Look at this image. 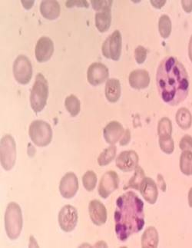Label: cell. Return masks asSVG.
<instances>
[{"label":"cell","mask_w":192,"mask_h":248,"mask_svg":"<svg viewBox=\"0 0 192 248\" xmlns=\"http://www.w3.org/2000/svg\"><path fill=\"white\" fill-rule=\"evenodd\" d=\"M156 84L163 102L172 106L181 103L189 94V75L182 63L174 56L164 58L159 64Z\"/></svg>","instance_id":"obj_1"},{"label":"cell","mask_w":192,"mask_h":248,"mask_svg":"<svg viewBox=\"0 0 192 248\" xmlns=\"http://www.w3.org/2000/svg\"><path fill=\"white\" fill-rule=\"evenodd\" d=\"M115 233L120 241L141 232L144 225V204L139 196L128 191L117 199Z\"/></svg>","instance_id":"obj_2"},{"label":"cell","mask_w":192,"mask_h":248,"mask_svg":"<svg viewBox=\"0 0 192 248\" xmlns=\"http://www.w3.org/2000/svg\"><path fill=\"white\" fill-rule=\"evenodd\" d=\"M22 224L23 220L20 207L15 202H10L5 214V229L8 237L11 240L18 238L22 232Z\"/></svg>","instance_id":"obj_3"},{"label":"cell","mask_w":192,"mask_h":248,"mask_svg":"<svg viewBox=\"0 0 192 248\" xmlns=\"http://www.w3.org/2000/svg\"><path fill=\"white\" fill-rule=\"evenodd\" d=\"M48 95V85L47 80L42 73L35 77V83L30 94V104L32 109L35 113H39L47 106Z\"/></svg>","instance_id":"obj_4"},{"label":"cell","mask_w":192,"mask_h":248,"mask_svg":"<svg viewBox=\"0 0 192 248\" xmlns=\"http://www.w3.org/2000/svg\"><path fill=\"white\" fill-rule=\"evenodd\" d=\"M29 134L32 141L39 147L49 145L52 139V130L48 123L36 120L31 123Z\"/></svg>","instance_id":"obj_5"},{"label":"cell","mask_w":192,"mask_h":248,"mask_svg":"<svg viewBox=\"0 0 192 248\" xmlns=\"http://www.w3.org/2000/svg\"><path fill=\"white\" fill-rule=\"evenodd\" d=\"M16 160V145L12 135H6L1 139L0 143V161L6 170L13 169Z\"/></svg>","instance_id":"obj_6"},{"label":"cell","mask_w":192,"mask_h":248,"mask_svg":"<svg viewBox=\"0 0 192 248\" xmlns=\"http://www.w3.org/2000/svg\"><path fill=\"white\" fill-rule=\"evenodd\" d=\"M122 38L120 31L115 30L106 41L104 42L102 46V52L106 59H111L113 61L120 60L122 54Z\"/></svg>","instance_id":"obj_7"},{"label":"cell","mask_w":192,"mask_h":248,"mask_svg":"<svg viewBox=\"0 0 192 248\" xmlns=\"http://www.w3.org/2000/svg\"><path fill=\"white\" fill-rule=\"evenodd\" d=\"M14 78L21 85H26L31 81L32 77V66L31 62L24 55L16 58L13 64Z\"/></svg>","instance_id":"obj_8"},{"label":"cell","mask_w":192,"mask_h":248,"mask_svg":"<svg viewBox=\"0 0 192 248\" xmlns=\"http://www.w3.org/2000/svg\"><path fill=\"white\" fill-rule=\"evenodd\" d=\"M78 223V211L76 207L65 205L59 211V224L61 229L71 232L75 229Z\"/></svg>","instance_id":"obj_9"},{"label":"cell","mask_w":192,"mask_h":248,"mask_svg":"<svg viewBox=\"0 0 192 248\" xmlns=\"http://www.w3.org/2000/svg\"><path fill=\"white\" fill-rule=\"evenodd\" d=\"M119 178L114 170L105 173L100 181L98 194L102 198H107L118 187Z\"/></svg>","instance_id":"obj_10"},{"label":"cell","mask_w":192,"mask_h":248,"mask_svg":"<svg viewBox=\"0 0 192 248\" xmlns=\"http://www.w3.org/2000/svg\"><path fill=\"white\" fill-rule=\"evenodd\" d=\"M109 69L102 63H93L87 71L88 82L93 86L104 83L109 78Z\"/></svg>","instance_id":"obj_11"},{"label":"cell","mask_w":192,"mask_h":248,"mask_svg":"<svg viewBox=\"0 0 192 248\" xmlns=\"http://www.w3.org/2000/svg\"><path fill=\"white\" fill-rule=\"evenodd\" d=\"M79 190V181L73 172H68L63 176L60 185L59 191L62 196L66 199H70L76 195Z\"/></svg>","instance_id":"obj_12"},{"label":"cell","mask_w":192,"mask_h":248,"mask_svg":"<svg viewBox=\"0 0 192 248\" xmlns=\"http://www.w3.org/2000/svg\"><path fill=\"white\" fill-rule=\"evenodd\" d=\"M54 52V43L52 39L43 36L35 46V55L38 62L43 63L51 59Z\"/></svg>","instance_id":"obj_13"},{"label":"cell","mask_w":192,"mask_h":248,"mask_svg":"<svg viewBox=\"0 0 192 248\" xmlns=\"http://www.w3.org/2000/svg\"><path fill=\"white\" fill-rule=\"evenodd\" d=\"M139 155L134 151L122 152L116 158V166L122 171H131L139 165Z\"/></svg>","instance_id":"obj_14"},{"label":"cell","mask_w":192,"mask_h":248,"mask_svg":"<svg viewBox=\"0 0 192 248\" xmlns=\"http://www.w3.org/2000/svg\"><path fill=\"white\" fill-rule=\"evenodd\" d=\"M89 216L91 220L97 226L103 225L107 220V211L99 201L93 200L89 203Z\"/></svg>","instance_id":"obj_15"},{"label":"cell","mask_w":192,"mask_h":248,"mask_svg":"<svg viewBox=\"0 0 192 248\" xmlns=\"http://www.w3.org/2000/svg\"><path fill=\"white\" fill-rule=\"evenodd\" d=\"M124 133L123 126L116 121H113L109 123L105 127L103 131L105 140L110 145H115V143L121 140Z\"/></svg>","instance_id":"obj_16"},{"label":"cell","mask_w":192,"mask_h":248,"mask_svg":"<svg viewBox=\"0 0 192 248\" xmlns=\"http://www.w3.org/2000/svg\"><path fill=\"white\" fill-rule=\"evenodd\" d=\"M139 191L144 200L149 204H154L157 202L159 195L158 187L152 178H144L141 183Z\"/></svg>","instance_id":"obj_17"},{"label":"cell","mask_w":192,"mask_h":248,"mask_svg":"<svg viewBox=\"0 0 192 248\" xmlns=\"http://www.w3.org/2000/svg\"><path fill=\"white\" fill-rule=\"evenodd\" d=\"M128 81L132 89L138 90L146 89L150 84L149 74L144 69H136L130 73Z\"/></svg>","instance_id":"obj_18"},{"label":"cell","mask_w":192,"mask_h":248,"mask_svg":"<svg viewBox=\"0 0 192 248\" xmlns=\"http://www.w3.org/2000/svg\"><path fill=\"white\" fill-rule=\"evenodd\" d=\"M60 5L57 1L47 0L41 2L40 13L45 19L55 20L60 15Z\"/></svg>","instance_id":"obj_19"},{"label":"cell","mask_w":192,"mask_h":248,"mask_svg":"<svg viewBox=\"0 0 192 248\" xmlns=\"http://www.w3.org/2000/svg\"><path fill=\"white\" fill-rule=\"evenodd\" d=\"M105 94L109 102L115 103L121 97V84L119 80L111 78L106 82Z\"/></svg>","instance_id":"obj_20"},{"label":"cell","mask_w":192,"mask_h":248,"mask_svg":"<svg viewBox=\"0 0 192 248\" xmlns=\"http://www.w3.org/2000/svg\"><path fill=\"white\" fill-rule=\"evenodd\" d=\"M96 26L100 32H106L109 30L112 23L111 10L98 12L96 14Z\"/></svg>","instance_id":"obj_21"},{"label":"cell","mask_w":192,"mask_h":248,"mask_svg":"<svg viewBox=\"0 0 192 248\" xmlns=\"http://www.w3.org/2000/svg\"><path fill=\"white\" fill-rule=\"evenodd\" d=\"M159 245V233L153 227H149L144 231L142 237V247L144 248H157Z\"/></svg>","instance_id":"obj_22"},{"label":"cell","mask_w":192,"mask_h":248,"mask_svg":"<svg viewBox=\"0 0 192 248\" xmlns=\"http://www.w3.org/2000/svg\"><path fill=\"white\" fill-rule=\"evenodd\" d=\"M176 122L180 128L184 130L189 129L192 124V115L186 108H181L176 114Z\"/></svg>","instance_id":"obj_23"},{"label":"cell","mask_w":192,"mask_h":248,"mask_svg":"<svg viewBox=\"0 0 192 248\" xmlns=\"http://www.w3.org/2000/svg\"><path fill=\"white\" fill-rule=\"evenodd\" d=\"M180 169L181 172L185 175L192 174V152L184 151L180 157Z\"/></svg>","instance_id":"obj_24"},{"label":"cell","mask_w":192,"mask_h":248,"mask_svg":"<svg viewBox=\"0 0 192 248\" xmlns=\"http://www.w3.org/2000/svg\"><path fill=\"white\" fill-rule=\"evenodd\" d=\"M65 106L67 111L72 117L77 116L81 110L80 101L74 94H71L65 98Z\"/></svg>","instance_id":"obj_25"},{"label":"cell","mask_w":192,"mask_h":248,"mask_svg":"<svg viewBox=\"0 0 192 248\" xmlns=\"http://www.w3.org/2000/svg\"><path fill=\"white\" fill-rule=\"evenodd\" d=\"M172 21L170 17L163 15L160 17L159 22V33L163 39H168L172 33Z\"/></svg>","instance_id":"obj_26"},{"label":"cell","mask_w":192,"mask_h":248,"mask_svg":"<svg viewBox=\"0 0 192 248\" xmlns=\"http://www.w3.org/2000/svg\"><path fill=\"white\" fill-rule=\"evenodd\" d=\"M116 147L113 145L106 148L98 157V164L100 166H106L111 163L116 155Z\"/></svg>","instance_id":"obj_27"},{"label":"cell","mask_w":192,"mask_h":248,"mask_svg":"<svg viewBox=\"0 0 192 248\" xmlns=\"http://www.w3.org/2000/svg\"><path fill=\"white\" fill-rule=\"evenodd\" d=\"M158 133L159 138L170 137L172 133V124L170 119L166 117L159 121L158 125Z\"/></svg>","instance_id":"obj_28"},{"label":"cell","mask_w":192,"mask_h":248,"mask_svg":"<svg viewBox=\"0 0 192 248\" xmlns=\"http://www.w3.org/2000/svg\"><path fill=\"white\" fill-rule=\"evenodd\" d=\"M82 184L88 191H92L97 184V175L93 170H88L82 177Z\"/></svg>","instance_id":"obj_29"},{"label":"cell","mask_w":192,"mask_h":248,"mask_svg":"<svg viewBox=\"0 0 192 248\" xmlns=\"http://www.w3.org/2000/svg\"><path fill=\"white\" fill-rule=\"evenodd\" d=\"M144 178L145 177H144V170L140 167H137L136 169H135V174L130 180L129 183L127 187H132V188L136 189V190H139L141 183H142L143 180Z\"/></svg>","instance_id":"obj_30"},{"label":"cell","mask_w":192,"mask_h":248,"mask_svg":"<svg viewBox=\"0 0 192 248\" xmlns=\"http://www.w3.org/2000/svg\"><path fill=\"white\" fill-rule=\"evenodd\" d=\"M159 146L165 154L171 155L175 150V144L172 136L170 137L159 138Z\"/></svg>","instance_id":"obj_31"},{"label":"cell","mask_w":192,"mask_h":248,"mask_svg":"<svg viewBox=\"0 0 192 248\" xmlns=\"http://www.w3.org/2000/svg\"><path fill=\"white\" fill-rule=\"evenodd\" d=\"M92 6H93V10L96 11L102 12L104 10H111L112 6L113 1L109 0V1H98V0H92Z\"/></svg>","instance_id":"obj_32"},{"label":"cell","mask_w":192,"mask_h":248,"mask_svg":"<svg viewBox=\"0 0 192 248\" xmlns=\"http://www.w3.org/2000/svg\"><path fill=\"white\" fill-rule=\"evenodd\" d=\"M147 58V49L142 46L137 47L135 50V61L138 64H143Z\"/></svg>","instance_id":"obj_33"},{"label":"cell","mask_w":192,"mask_h":248,"mask_svg":"<svg viewBox=\"0 0 192 248\" xmlns=\"http://www.w3.org/2000/svg\"><path fill=\"white\" fill-rule=\"evenodd\" d=\"M179 147L182 152L189 151L192 152V137L191 135H186L181 139L179 143Z\"/></svg>","instance_id":"obj_34"},{"label":"cell","mask_w":192,"mask_h":248,"mask_svg":"<svg viewBox=\"0 0 192 248\" xmlns=\"http://www.w3.org/2000/svg\"><path fill=\"white\" fill-rule=\"evenodd\" d=\"M65 6L68 8H72L74 6H77V7L81 8H89V5L87 1L85 0H78V1H75V0H68L65 3Z\"/></svg>","instance_id":"obj_35"},{"label":"cell","mask_w":192,"mask_h":248,"mask_svg":"<svg viewBox=\"0 0 192 248\" xmlns=\"http://www.w3.org/2000/svg\"><path fill=\"white\" fill-rule=\"evenodd\" d=\"M130 140H131V133L128 129L126 130L125 132L124 135L122 136V139L120 140V145L122 146H125L127 145L129 143Z\"/></svg>","instance_id":"obj_36"},{"label":"cell","mask_w":192,"mask_h":248,"mask_svg":"<svg viewBox=\"0 0 192 248\" xmlns=\"http://www.w3.org/2000/svg\"><path fill=\"white\" fill-rule=\"evenodd\" d=\"M181 6L183 10H185V13H191L192 12V0L190 1H181Z\"/></svg>","instance_id":"obj_37"},{"label":"cell","mask_w":192,"mask_h":248,"mask_svg":"<svg viewBox=\"0 0 192 248\" xmlns=\"http://www.w3.org/2000/svg\"><path fill=\"white\" fill-rule=\"evenodd\" d=\"M166 2L167 1H165V0H151V1H150L152 6H153L155 9H159V10L162 8L163 6L165 5Z\"/></svg>","instance_id":"obj_38"},{"label":"cell","mask_w":192,"mask_h":248,"mask_svg":"<svg viewBox=\"0 0 192 248\" xmlns=\"http://www.w3.org/2000/svg\"><path fill=\"white\" fill-rule=\"evenodd\" d=\"M34 2H35V1H32V0H31V1H24V0H22V1H21L22 6H23V7H24L26 10H30V9L32 7V6H33Z\"/></svg>","instance_id":"obj_39"},{"label":"cell","mask_w":192,"mask_h":248,"mask_svg":"<svg viewBox=\"0 0 192 248\" xmlns=\"http://www.w3.org/2000/svg\"><path fill=\"white\" fill-rule=\"evenodd\" d=\"M189 56L191 62H192V35L191 36L190 41L189 45Z\"/></svg>","instance_id":"obj_40"},{"label":"cell","mask_w":192,"mask_h":248,"mask_svg":"<svg viewBox=\"0 0 192 248\" xmlns=\"http://www.w3.org/2000/svg\"><path fill=\"white\" fill-rule=\"evenodd\" d=\"M159 184H160V187H161V190H163L164 191H165V190H164V187L162 186V183H164V180H163L162 177H161L160 174L159 175Z\"/></svg>","instance_id":"obj_41"},{"label":"cell","mask_w":192,"mask_h":248,"mask_svg":"<svg viewBox=\"0 0 192 248\" xmlns=\"http://www.w3.org/2000/svg\"><path fill=\"white\" fill-rule=\"evenodd\" d=\"M189 204L191 207H192V187L190 189L189 193Z\"/></svg>","instance_id":"obj_42"},{"label":"cell","mask_w":192,"mask_h":248,"mask_svg":"<svg viewBox=\"0 0 192 248\" xmlns=\"http://www.w3.org/2000/svg\"></svg>","instance_id":"obj_43"}]
</instances>
